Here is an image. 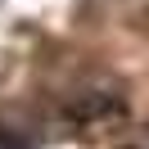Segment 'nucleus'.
I'll return each mask as SVG.
<instances>
[{
    "mask_svg": "<svg viewBox=\"0 0 149 149\" xmlns=\"http://www.w3.org/2000/svg\"><path fill=\"white\" fill-rule=\"evenodd\" d=\"M0 149H32V145H27V136H18L14 127L0 122Z\"/></svg>",
    "mask_w": 149,
    "mask_h": 149,
    "instance_id": "1",
    "label": "nucleus"
}]
</instances>
